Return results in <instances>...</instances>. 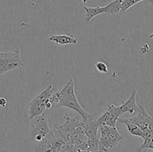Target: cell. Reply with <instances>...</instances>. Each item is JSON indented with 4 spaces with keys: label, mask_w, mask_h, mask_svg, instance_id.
Masks as SVG:
<instances>
[{
    "label": "cell",
    "mask_w": 153,
    "mask_h": 152,
    "mask_svg": "<svg viewBox=\"0 0 153 152\" xmlns=\"http://www.w3.org/2000/svg\"><path fill=\"white\" fill-rule=\"evenodd\" d=\"M52 107H66L72 109L81 115L83 120H86L90 116L89 113L82 107L78 100L75 90V82L73 79H70L61 90L54 92L49 99Z\"/></svg>",
    "instance_id": "cell-1"
},
{
    "label": "cell",
    "mask_w": 153,
    "mask_h": 152,
    "mask_svg": "<svg viewBox=\"0 0 153 152\" xmlns=\"http://www.w3.org/2000/svg\"><path fill=\"white\" fill-rule=\"evenodd\" d=\"M100 137L99 138V151L109 152L111 148L116 146L120 141L124 140L116 127H110L105 125H100Z\"/></svg>",
    "instance_id": "cell-2"
},
{
    "label": "cell",
    "mask_w": 153,
    "mask_h": 152,
    "mask_svg": "<svg viewBox=\"0 0 153 152\" xmlns=\"http://www.w3.org/2000/svg\"><path fill=\"white\" fill-rule=\"evenodd\" d=\"M55 91V87L53 84L48 86L41 93L33 98L32 101L28 104L29 119H35L37 116L43 114L46 110V104Z\"/></svg>",
    "instance_id": "cell-3"
},
{
    "label": "cell",
    "mask_w": 153,
    "mask_h": 152,
    "mask_svg": "<svg viewBox=\"0 0 153 152\" xmlns=\"http://www.w3.org/2000/svg\"><path fill=\"white\" fill-rule=\"evenodd\" d=\"M35 122L33 123L31 128V137L34 141L40 142L47 137L51 129L49 126L47 117L45 114L40 115L35 118Z\"/></svg>",
    "instance_id": "cell-4"
},
{
    "label": "cell",
    "mask_w": 153,
    "mask_h": 152,
    "mask_svg": "<svg viewBox=\"0 0 153 152\" xmlns=\"http://www.w3.org/2000/svg\"><path fill=\"white\" fill-rule=\"evenodd\" d=\"M122 116L119 106L114 104L108 105L107 110L100 117L97 118V122L99 125H105L110 127H116L118 119Z\"/></svg>",
    "instance_id": "cell-5"
},
{
    "label": "cell",
    "mask_w": 153,
    "mask_h": 152,
    "mask_svg": "<svg viewBox=\"0 0 153 152\" xmlns=\"http://www.w3.org/2000/svg\"><path fill=\"white\" fill-rule=\"evenodd\" d=\"M22 65V61L19 52H9L7 56L0 58V75L19 68Z\"/></svg>",
    "instance_id": "cell-6"
},
{
    "label": "cell",
    "mask_w": 153,
    "mask_h": 152,
    "mask_svg": "<svg viewBox=\"0 0 153 152\" xmlns=\"http://www.w3.org/2000/svg\"><path fill=\"white\" fill-rule=\"evenodd\" d=\"M136 97H137V90L134 89L131 96L128 98V99L124 101L121 105L119 106L121 115H123L125 113L134 115L135 113H137L139 110V105H137V104Z\"/></svg>",
    "instance_id": "cell-7"
},
{
    "label": "cell",
    "mask_w": 153,
    "mask_h": 152,
    "mask_svg": "<svg viewBox=\"0 0 153 152\" xmlns=\"http://www.w3.org/2000/svg\"><path fill=\"white\" fill-rule=\"evenodd\" d=\"M50 41L55 42L56 44L58 45H70V44H75L77 45L79 43V39L75 35L71 34V35H68V34H58V35H52L49 38Z\"/></svg>",
    "instance_id": "cell-8"
},
{
    "label": "cell",
    "mask_w": 153,
    "mask_h": 152,
    "mask_svg": "<svg viewBox=\"0 0 153 152\" xmlns=\"http://www.w3.org/2000/svg\"><path fill=\"white\" fill-rule=\"evenodd\" d=\"M84 10L85 12V21L90 22L93 18L102 13H106L105 6H97V7H89L84 6Z\"/></svg>",
    "instance_id": "cell-9"
},
{
    "label": "cell",
    "mask_w": 153,
    "mask_h": 152,
    "mask_svg": "<svg viewBox=\"0 0 153 152\" xmlns=\"http://www.w3.org/2000/svg\"><path fill=\"white\" fill-rule=\"evenodd\" d=\"M106 13L117 15L121 13V0H114L105 5Z\"/></svg>",
    "instance_id": "cell-10"
},
{
    "label": "cell",
    "mask_w": 153,
    "mask_h": 152,
    "mask_svg": "<svg viewBox=\"0 0 153 152\" xmlns=\"http://www.w3.org/2000/svg\"><path fill=\"white\" fill-rule=\"evenodd\" d=\"M122 124H125V125H126L127 128H128V131L130 134L136 136V137H142L143 139L145 138L144 131H143L141 128H139L138 126H137L136 125H134V124H131L126 122H122Z\"/></svg>",
    "instance_id": "cell-11"
},
{
    "label": "cell",
    "mask_w": 153,
    "mask_h": 152,
    "mask_svg": "<svg viewBox=\"0 0 153 152\" xmlns=\"http://www.w3.org/2000/svg\"><path fill=\"white\" fill-rule=\"evenodd\" d=\"M95 68L99 72L104 73V74H106V73L108 72V65L102 61H98L95 63Z\"/></svg>",
    "instance_id": "cell-12"
},
{
    "label": "cell",
    "mask_w": 153,
    "mask_h": 152,
    "mask_svg": "<svg viewBox=\"0 0 153 152\" xmlns=\"http://www.w3.org/2000/svg\"><path fill=\"white\" fill-rule=\"evenodd\" d=\"M136 1L134 0H124L121 1V13H125L128 9L136 4Z\"/></svg>",
    "instance_id": "cell-13"
},
{
    "label": "cell",
    "mask_w": 153,
    "mask_h": 152,
    "mask_svg": "<svg viewBox=\"0 0 153 152\" xmlns=\"http://www.w3.org/2000/svg\"><path fill=\"white\" fill-rule=\"evenodd\" d=\"M145 148H151L153 150V137H146L144 139V142L140 145L139 151H142Z\"/></svg>",
    "instance_id": "cell-14"
},
{
    "label": "cell",
    "mask_w": 153,
    "mask_h": 152,
    "mask_svg": "<svg viewBox=\"0 0 153 152\" xmlns=\"http://www.w3.org/2000/svg\"><path fill=\"white\" fill-rule=\"evenodd\" d=\"M140 51H141V52L143 54L147 53V52L149 51V44L146 43V44L143 45V46H142L141 48H140Z\"/></svg>",
    "instance_id": "cell-15"
},
{
    "label": "cell",
    "mask_w": 153,
    "mask_h": 152,
    "mask_svg": "<svg viewBox=\"0 0 153 152\" xmlns=\"http://www.w3.org/2000/svg\"><path fill=\"white\" fill-rule=\"evenodd\" d=\"M7 104V100L5 98H0V106L1 107H5Z\"/></svg>",
    "instance_id": "cell-16"
},
{
    "label": "cell",
    "mask_w": 153,
    "mask_h": 152,
    "mask_svg": "<svg viewBox=\"0 0 153 152\" xmlns=\"http://www.w3.org/2000/svg\"><path fill=\"white\" fill-rule=\"evenodd\" d=\"M134 1H136V3H138V2H140V1H144V0H134Z\"/></svg>",
    "instance_id": "cell-17"
},
{
    "label": "cell",
    "mask_w": 153,
    "mask_h": 152,
    "mask_svg": "<svg viewBox=\"0 0 153 152\" xmlns=\"http://www.w3.org/2000/svg\"><path fill=\"white\" fill-rule=\"evenodd\" d=\"M149 38H152V39H153V33H152V34H151L149 36Z\"/></svg>",
    "instance_id": "cell-18"
},
{
    "label": "cell",
    "mask_w": 153,
    "mask_h": 152,
    "mask_svg": "<svg viewBox=\"0 0 153 152\" xmlns=\"http://www.w3.org/2000/svg\"><path fill=\"white\" fill-rule=\"evenodd\" d=\"M149 1H150L151 3H152V4H153V0H149Z\"/></svg>",
    "instance_id": "cell-19"
},
{
    "label": "cell",
    "mask_w": 153,
    "mask_h": 152,
    "mask_svg": "<svg viewBox=\"0 0 153 152\" xmlns=\"http://www.w3.org/2000/svg\"><path fill=\"white\" fill-rule=\"evenodd\" d=\"M150 104H153V101H151V102H150Z\"/></svg>",
    "instance_id": "cell-20"
},
{
    "label": "cell",
    "mask_w": 153,
    "mask_h": 152,
    "mask_svg": "<svg viewBox=\"0 0 153 152\" xmlns=\"http://www.w3.org/2000/svg\"><path fill=\"white\" fill-rule=\"evenodd\" d=\"M97 152H99V151H97Z\"/></svg>",
    "instance_id": "cell-21"
}]
</instances>
